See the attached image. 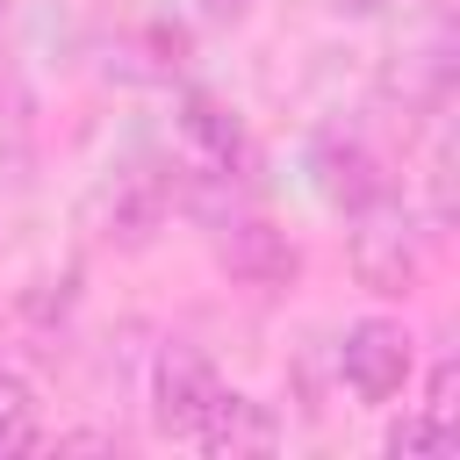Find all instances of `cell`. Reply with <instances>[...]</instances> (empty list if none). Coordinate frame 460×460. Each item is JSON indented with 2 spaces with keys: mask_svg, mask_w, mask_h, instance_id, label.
<instances>
[{
  "mask_svg": "<svg viewBox=\"0 0 460 460\" xmlns=\"http://www.w3.org/2000/svg\"><path fill=\"white\" fill-rule=\"evenodd\" d=\"M194 216L208 230V252L230 280L244 288H288L295 280V244L288 230H273V216L252 201V187H194Z\"/></svg>",
  "mask_w": 460,
  "mask_h": 460,
  "instance_id": "1",
  "label": "cell"
},
{
  "mask_svg": "<svg viewBox=\"0 0 460 460\" xmlns=\"http://www.w3.org/2000/svg\"><path fill=\"white\" fill-rule=\"evenodd\" d=\"M180 165L194 172V187H252V129L237 108H223L216 93L187 86L180 93Z\"/></svg>",
  "mask_w": 460,
  "mask_h": 460,
  "instance_id": "2",
  "label": "cell"
},
{
  "mask_svg": "<svg viewBox=\"0 0 460 460\" xmlns=\"http://www.w3.org/2000/svg\"><path fill=\"white\" fill-rule=\"evenodd\" d=\"M309 187H316L331 208H345V216H359V208H374V201L395 194L381 151H374L359 129H345V122H331V129L309 137Z\"/></svg>",
  "mask_w": 460,
  "mask_h": 460,
  "instance_id": "3",
  "label": "cell"
},
{
  "mask_svg": "<svg viewBox=\"0 0 460 460\" xmlns=\"http://www.w3.org/2000/svg\"><path fill=\"white\" fill-rule=\"evenodd\" d=\"M410 367H417V338H410L395 316H359V323L338 338V374H345V388H352L359 402L402 395Z\"/></svg>",
  "mask_w": 460,
  "mask_h": 460,
  "instance_id": "4",
  "label": "cell"
},
{
  "mask_svg": "<svg viewBox=\"0 0 460 460\" xmlns=\"http://www.w3.org/2000/svg\"><path fill=\"white\" fill-rule=\"evenodd\" d=\"M352 223H359L352 230V273H359V288L410 295V280H417V237H410V216L395 208V194L374 201V208H359Z\"/></svg>",
  "mask_w": 460,
  "mask_h": 460,
  "instance_id": "5",
  "label": "cell"
},
{
  "mask_svg": "<svg viewBox=\"0 0 460 460\" xmlns=\"http://www.w3.org/2000/svg\"><path fill=\"white\" fill-rule=\"evenodd\" d=\"M216 388H223L216 367H208L187 338H172V345L158 352V374H151V424H158L165 438H194V424H201V410H208Z\"/></svg>",
  "mask_w": 460,
  "mask_h": 460,
  "instance_id": "6",
  "label": "cell"
},
{
  "mask_svg": "<svg viewBox=\"0 0 460 460\" xmlns=\"http://www.w3.org/2000/svg\"><path fill=\"white\" fill-rule=\"evenodd\" d=\"M194 446H208L216 460H244V453H273L280 446V424H273L266 402H252L237 388H216L208 410H201V424H194Z\"/></svg>",
  "mask_w": 460,
  "mask_h": 460,
  "instance_id": "7",
  "label": "cell"
},
{
  "mask_svg": "<svg viewBox=\"0 0 460 460\" xmlns=\"http://www.w3.org/2000/svg\"><path fill=\"white\" fill-rule=\"evenodd\" d=\"M115 230L108 237H122V244H144L151 230H158V216H165V180L158 172H144V165H129V172H115Z\"/></svg>",
  "mask_w": 460,
  "mask_h": 460,
  "instance_id": "8",
  "label": "cell"
},
{
  "mask_svg": "<svg viewBox=\"0 0 460 460\" xmlns=\"http://www.w3.org/2000/svg\"><path fill=\"white\" fill-rule=\"evenodd\" d=\"M43 438V410H36V388L22 374H0V460L14 453H36Z\"/></svg>",
  "mask_w": 460,
  "mask_h": 460,
  "instance_id": "9",
  "label": "cell"
},
{
  "mask_svg": "<svg viewBox=\"0 0 460 460\" xmlns=\"http://www.w3.org/2000/svg\"><path fill=\"white\" fill-rule=\"evenodd\" d=\"M388 453H395V460H453V453H460V424H438L431 410H424V417H402V424L388 431Z\"/></svg>",
  "mask_w": 460,
  "mask_h": 460,
  "instance_id": "10",
  "label": "cell"
},
{
  "mask_svg": "<svg viewBox=\"0 0 460 460\" xmlns=\"http://www.w3.org/2000/svg\"><path fill=\"white\" fill-rule=\"evenodd\" d=\"M338 14H388V7H417V0H331Z\"/></svg>",
  "mask_w": 460,
  "mask_h": 460,
  "instance_id": "11",
  "label": "cell"
},
{
  "mask_svg": "<svg viewBox=\"0 0 460 460\" xmlns=\"http://www.w3.org/2000/svg\"><path fill=\"white\" fill-rule=\"evenodd\" d=\"M237 7H244V0H208V14H237Z\"/></svg>",
  "mask_w": 460,
  "mask_h": 460,
  "instance_id": "12",
  "label": "cell"
},
{
  "mask_svg": "<svg viewBox=\"0 0 460 460\" xmlns=\"http://www.w3.org/2000/svg\"><path fill=\"white\" fill-rule=\"evenodd\" d=\"M0 7H7V0H0Z\"/></svg>",
  "mask_w": 460,
  "mask_h": 460,
  "instance_id": "13",
  "label": "cell"
}]
</instances>
